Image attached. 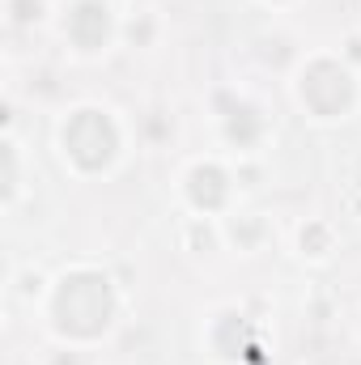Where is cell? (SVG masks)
Segmentation results:
<instances>
[{
	"label": "cell",
	"instance_id": "obj_3",
	"mask_svg": "<svg viewBox=\"0 0 361 365\" xmlns=\"http://www.w3.org/2000/svg\"><path fill=\"white\" fill-rule=\"evenodd\" d=\"M298 102L315 115V119H345L357 102V77L345 60L332 56H315L306 60V68L298 73Z\"/></svg>",
	"mask_w": 361,
	"mask_h": 365
},
{
	"label": "cell",
	"instance_id": "obj_8",
	"mask_svg": "<svg viewBox=\"0 0 361 365\" xmlns=\"http://www.w3.org/2000/svg\"><path fill=\"white\" fill-rule=\"evenodd\" d=\"M51 365H81V353H73V349H60V353L51 357Z\"/></svg>",
	"mask_w": 361,
	"mask_h": 365
},
{
	"label": "cell",
	"instance_id": "obj_5",
	"mask_svg": "<svg viewBox=\"0 0 361 365\" xmlns=\"http://www.w3.org/2000/svg\"><path fill=\"white\" fill-rule=\"evenodd\" d=\"M187 200L200 212H221L230 200V170L221 162H195L187 170Z\"/></svg>",
	"mask_w": 361,
	"mask_h": 365
},
{
	"label": "cell",
	"instance_id": "obj_7",
	"mask_svg": "<svg viewBox=\"0 0 361 365\" xmlns=\"http://www.w3.org/2000/svg\"><path fill=\"white\" fill-rule=\"evenodd\" d=\"M17 187H21V182H17V145L9 140V145H4V200H13Z\"/></svg>",
	"mask_w": 361,
	"mask_h": 365
},
{
	"label": "cell",
	"instance_id": "obj_9",
	"mask_svg": "<svg viewBox=\"0 0 361 365\" xmlns=\"http://www.w3.org/2000/svg\"><path fill=\"white\" fill-rule=\"evenodd\" d=\"M272 4H285V0H272Z\"/></svg>",
	"mask_w": 361,
	"mask_h": 365
},
{
	"label": "cell",
	"instance_id": "obj_6",
	"mask_svg": "<svg viewBox=\"0 0 361 365\" xmlns=\"http://www.w3.org/2000/svg\"><path fill=\"white\" fill-rule=\"evenodd\" d=\"M9 21H13V26H34V21H43V0H9Z\"/></svg>",
	"mask_w": 361,
	"mask_h": 365
},
{
	"label": "cell",
	"instance_id": "obj_1",
	"mask_svg": "<svg viewBox=\"0 0 361 365\" xmlns=\"http://www.w3.org/2000/svg\"><path fill=\"white\" fill-rule=\"evenodd\" d=\"M119 314V289L102 268H68L51 284L47 319L64 344H90L111 331Z\"/></svg>",
	"mask_w": 361,
	"mask_h": 365
},
{
	"label": "cell",
	"instance_id": "obj_4",
	"mask_svg": "<svg viewBox=\"0 0 361 365\" xmlns=\"http://www.w3.org/2000/svg\"><path fill=\"white\" fill-rule=\"evenodd\" d=\"M115 34V13L106 0H73L64 13V38L81 51V56H98L106 51Z\"/></svg>",
	"mask_w": 361,
	"mask_h": 365
},
{
	"label": "cell",
	"instance_id": "obj_2",
	"mask_svg": "<svg viewBox=\"0 0 361 365\" xmlns=\"http://www.w3.org/2000/svg\"><path fill=\"white\" fill-rule=\"evenodd\" d=\"M60 149L73 162V170L102 175V170H111L119 162L123 132H119V123H115V115L106 106H77L60 123Z\"/></svg>",
	"mask_w": 361,
	"mask_h": 365
}]
</instances>
